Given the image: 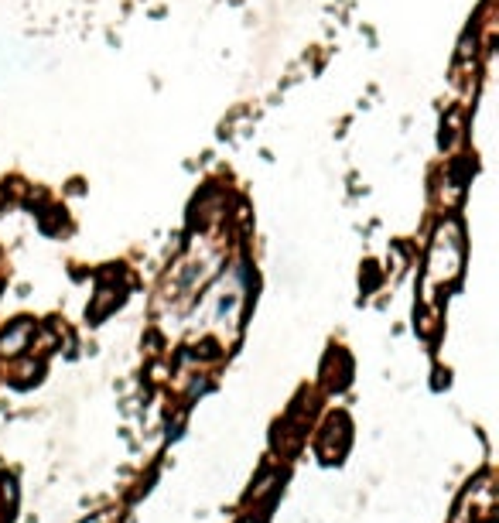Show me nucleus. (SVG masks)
Masks as SVG:
<instances>
[{
    "instance_id": "nucleus-1",
    "label": "nucleus",
    "mask_w": 499,
    "mask_h": 523,
    "mask_svg": "<svg viewBox=\"0 0 499 523\" xmlns=\"http://www.w3.org/2000/svg\"><path fill=\"white\" fill-rule=\"evenodd\" d=\"M27 335H31V321H27V318H21V321H14V325H10V332H3L0 349H3V352H10V356H17V352L27 345Z\"/></svg>"
}]
</instances>
